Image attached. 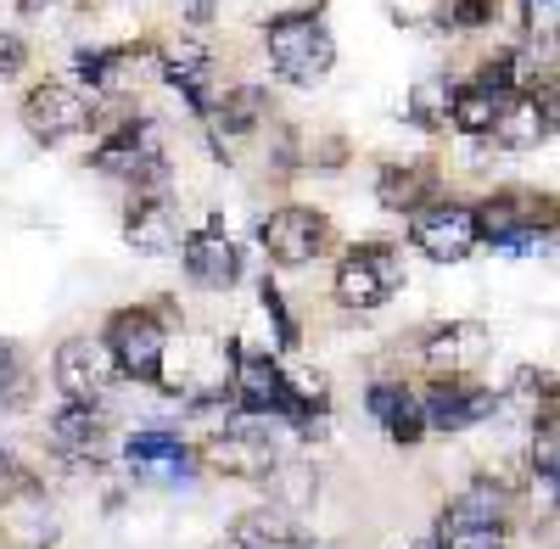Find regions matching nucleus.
Wrapping results in <instances>:
<instances>
[{"label": "nucleus", "mask_w": 560, "mask_h": 549, "mask_svg": "<svg viewBox=\"0 0 560 549\" xmlns=\"http://www.w3.org/2000/svg\"><path fill=\"white\" fill-rule=\"evenodd\" d=\"M168 337H174V308L168 303H158V308H147V303H135V308H118L113 319H107V353H113V364H118V376H129V382H163V353H168Z\"/></svg>", "instance_id": "nucleus-1"}, {"label": "nucleus", "mask_w": 560, "mask_h": 549, "mask_svg": "<svg viewBox=\"0 0 560 549\" xmlns=\"http://www.w3.org/2000/svg\"><path fill=\"white\" fill-rule=\"evenodd\" d=\"M179 17L191 23V28H208L219 17V0H179Z\"/></svg>", "instance_id": "nucleus-33"}, {"label": "nucleus", "mask_w": 560, "mask_h": 549, "mask_svg": "<svg viewBox=\"0 0 560 549\" xmlns=\"http://www.w3.org/2000/svg\"><path fill=\"white\" fill-rule=\"evenodd\" d=\"M230 549H303V527L292 522V511L264 505V511L236 516V527H230Z\"/></svg>", "instance_id": "nucleus-21"}, {"label": "nucleus", "mask_w": 560, "mask_h": 549, "mask_svg": "<svg viewBox=\"0 0 560 549\" xmlns=\"http://www.w3.org/2000/svg\"><path fill=\"white\" fill-rule=\"evenodd\" d=\"M197 460H202L208 471H219V477H236V482H269V477L280 471L275 443H269L264 432H253V427H224V432H213V437L197 448Z\"/></svg>", "instance_id": "nucleus-9"}, {"label": "nucleus", "mask_w": 560, "mask_h": 549, "mask_svg": "<svg viewBox=\"0 0 560 549\" xmlns=\"http://www.w3.org/2000/svg\"><path fill=\"white\" fill-rule=\"evenodd\" d=\"M23 488H28V477H18L12 460H7V448H0V505H7L12 493H23Z\"/></svg>", "instance_id": "nucleus-34"}, {"label": "nucleus", "mask_w": 560, "mask_h": 549, "mask_svg": "<svg viewBox=\"0 0 560 549\" xmlns=\"http://www.w3.org/2000/svg\"><path fill=\"white\" fill-rule=\"evenodd\" d=\"M488 331L477 326V319H459V326H438L427 331V342H420V364H427L432 376H477V364L488 359Z\"/></svg>", "instance_id": "nucleus-14"}, {"label": "nucleus", "mask_w": 560, "mask_h": 549, "mask_svg": "<svg viewBox=\"0 0 560 549\" xmlns=\"http://www.w3.org/2000/svg\"><path fill=\"white\" fill-rule=\"evenodd\" d=\"M269 68L287 84H319L337 68V39L314 12H287L269 23Z\"/></svg>", "instance_id": "nucleus-3"}, {"label": "nucleus", "mask_w": 560, "mask_h": 549, "mask_svg": "<svg viewBox=\"0 0 560 549\" xmlns=\"http://www.w3.org/2000/svg\"><path fill=\"white\" fill-rule=\"evenodd\" d=\"M208 51H202V45H185V51H174L168 62H163V79L179 90V96L185 102H191V113L197 118H208L213 113V90H208Z\"/></svg>", "instance_id": "nucleus-23"}, {"label": "nucleus", "mask_w": 560, "mask_h": 549, "mask_svg": "<svg viewBox=\"0 0 560 549\" xmlns=\"http://www.w3.org/2000/svg\"><path fill=\"white\" fill-rule=\"evenodd\" d=\"M409 242L420 258H432V264H459V258H471L482 247V231H477V213L471 202H427L420 213H409Z\"/></svg>", "instance_id": "nucleus-7"}, {"label": "nucleus", "mask_w": 560, "mask_h": 549, "mask_svg": "<svg viewBox=\"0 0 560 549\" xmlns=\"http://www.w3.org/2000/svg\"><path fill=\"white\" fill-rule=\"evenodd\" d=\"M34 398V376L23 364L18 342H0V404H28Z\"/></svg>", "instance_id": "nucleus-28"}, {"label": "nucleus", "mask_w": 560, "mask_h": 549, "mask_svg": "<svg viewBox=\"0 0 560 549\" xmlns=\"http://www.w3.org/2000/svg\"><path fill=\"white\" fill-rule=\"evenodd\" d=\"M179 264H185V274H191L197 287H208V292L236 287L242 253H236V242H230V231H224V219H219V213H208L202 231L179 242Z\"/></svg>", "instance_id": "nucleus-11"}, {"label": "nucleus", "mask_w": 560, "mask_h": 549, "mask_svg": "<svg viewBox=\"0 0 560 549\" xmlns=\"http://www.w3.org/2000/svg\"><path fill=\"white\" fill-rule=\"evenodd\" d=\"M364 404H370V416L382 421V432H387L393 443L415 448L420 437H427V416H420L415 387H404V382H376V387L364 393Z\"/></svg>", "instance_id": "nucleus-18"}, {"label": "nucleus", "mask_w": 560, "mask_h": 549, "mask_svg": "<svg viewBox=\"0 0 560 549\" xmlns=\"http://www.w3.org/2000/svg\"><path fill=\"white\" fill-rule=\"evenodd\" d=\"M258 247L280 269H303V264H314L337 247V231H331V219L314 213V208H275L258 224Z\"/></svg>", "instance_id": "nucleus-5"}, {"label": "nucleus", "mask_w": 560, "mask_h": 549, "mask_svg": "<svg viewBox=\"0 0 560 549\" xmlns=\"http://www.w3.org/2000/svg\"><path fill=\"white\" fill-rule=\"evenodd\" d=\"M23 57H28L23 39H18V34H0V79H12V73L23 68Z\"/></svg>", "instance_id": "nucleus-32"}, {"label": "nucleus", "mask_w": 560, "mask_h": 549, "mask_svg": "<svg viewBox=\"0 0 560 549\" xmlns=\"http://www.w3.org/2000/svg\"><path fill=\"white\" fill-rule=\"evenodd\" d=\"M124 460H129V471L135 477H147V482H185L197 466V454L185 448V437L179 432H135L129 443H124Z\"/></svg>", "instance_id": "nucleus-16"}, {"label": "nucleus", "mask_w": 560, "mask_h": 549, "mask_svg": "<svg viewBox=\"0 0 560 549\" xmlns=\"http://www.w3.org/2000/svg\"><path fill=\"white\" fill-rule=\"evenodd\" d=\"M208 118H213L224 135H253V129L269 118V90H264V84H236V90H224Z\"/></svg>", "instance_id": "nucleus-25"}, {"label": "nucleus", "mask_w": 560, "mask_h": 549, "mask_svg": "<svg viewBox=\"0 0 560 549\" xmlns=\"http://www.w3.org/2000/svg\"><path fill=\"white\" fill-rule=\"evenodd\" d=\"M448 107H454V84L448 73H432V79H420L409 90V118L420 129H448Z\"/></svg>", "instance_id": "nucleus-27"}, {"label": "nucleus", "mask_w": 560, "mask_h": 549, "mask_svg": "<svg viewBox=\"0 0 560 549\" xmlns=\"http://www.w3.org/2000/svg\"><path fill=\"white\" fill-rule=\"evenodd\" d=\"M51 443L68 454V460H90L102 466V448H107V421L96 404H62L51 416Z\"/></svg>", "instance_id": "nucleus-19"}, {"label": "nucleus", "mask_w": 560, "mask_h": 549, "mask_svg": "<svg viewBox=\"0 0 560 549\" xmlns=\"http://www.w3.org/2000/svg\"><path fill=\"white\" fill-rule=\"evenodd\" d=\"M404 281H409V269H404V247H393V242H359V247H348V253H342V264H337L331 297H337L342 308L370 314V308H382Z\"/></svg>", "instance_id": "nucleus-4"}, {"label": "nucleus", "mask_w": 560, "mask_h": 549, "mask_svg": "<svg viewBox=\"0 0 560 549\" xmlns=\"http://www.w3.org/2000/svg\"><path fill=\"white\" fill-rule=\"evenodd\" d=\"M409 549H443V544H438V538H415Z\"/></svg>", "instance_id": "nucleus-36"}, {"label": "nucleus", "mask_w": 560, "mask_h": 549, "mask_svg": "<svg viewBox=\"0 0 560 549\" xmlns=\"http://www.w3.org/2000/svg\"><path fill=\"white\" fill-rule=\"evenodd\" d=\"M0 544L7 549H45L51 544V511L34 499V488L12 493L7 505H0Z\"/></svg>", "instance_id": "nucleus-22"}, {"label": "nucleus", "mask_w": 560, "mask_h": 549, "mask_svg": "<svg viewBox=\"0 0 560 549\" xmlns=\"http://www.w3.org/2000/svg\"><path fill=\"white\" fill-rule=\"evenodd\" d=\"M499 17V0H454L448 7V28H488Z\"/></svg>", "instance_id": "nucleus-30"}, {"label": "nucleus", "mask_w": 560, "mask_h": 549, "mask_svg": "<svg viewBox=\"0 0 560 549\" xmlns=\"http://www.w3.org/2000/svg\"><path fill=\"white\" fill-rule=\"evenodd\" d=\"M499 102H504V96H488V90H477V84H454L448 124H454L459 135H488L493 118H499Z\"/></svg>", "instance_id": "nucleus-26"}, {"label": "nucleus", "mask_w": 560, "mask_h": 549, "mask_svg": "<svg viewBox=\"0 0 560 549\" xmlns=\"http://www.w3.org/2000/svg\"><path fill=\"white\" fill-rule=\"evenodd\" d=\"M432 538L443 549H504V538H510V493L493 488L488 477L465 482L443 505Z\"/></svg>", "instance_id": "nucleus-2"}, {"label": "nucleus", "mask_w": 560, "mask_h": 549, "mask_svg": "<svg viewBox=\"0 0 560 549\" xmlns=\"http://www.w3.org/2000/svg\"><path fill=\"white\" fill-rule=\"evenodd\" d=\"M415 398H420V416H427V432L482 427V421H493V409H499V393L488 382H477V376H432Z\"/></svg>", "instance_id": "nucleus-8"}, {"label": "nucleus", "mask_w": 560, "mask_h": 549, "mask_svg": "<svg viewBox=\"0 0 560 549\" xmlns=\"http://www.w3.org/2000/svg\"><path fill=\"white\" fill-rule=\"evenodd\" d=\"M555 17H560V0H522V23L533 39H555Z\"/></svg>", "instance_id": "nucleus-31"}, {"label": "nucleus", "mask_w": 560, "mask_h": 549, "mask_svg": "<svg viewBox=\"0 0 560 549\" xmlns=\"http://www.w3.org/2000/svg\"><path fill=\"white\" fill-rule=\"evenodd\" d=\"M23 12H45V7H57V0H18Z\"/></svg>", "instance_id": "nucleus-35"}, {"label": "nucleus", "mask_w": 560, "mask_h": 549, "mask_svg": "<svg viewBox=\"0 0 560 549\" xmlns=\"http://www.w3.org/2000/svg\"><path fill=\"white\" fill-rule=\"evenodd\" d=\"M477 213V231L488 247H499L504 236H522V231H555V202L549 191H493Z\"/></svg>", "instance_id": "nucleus-12"}, {"label": "nucleus", "mask_w": 560, "mask_h": 549, "mask_svg": "<svg viewBox=\"0 0 560 549\" xmlns=\"http://www.w3.org/2000/svg\"><path fill=\"white\" fill-rule=\"evenodd\" d=\"M96 118H102V107L90 102L79 84H68V79H45V84H34L23 96V124H28L34 141H45V147L73 141V135H84Z\"/></svg>", "instance_id": "nucleus-6"}, {"label": "nucleus", "mask_w": 560, "mask_h": 549, "mask_svg": "<svg viewBox=\"0 0 560 549\" xmlns=\"http://www.w3.org/2000/svg\"><path fill=\"white\" fill-rule=\"evenodd\" d=\"M258 303H264V314L275 319V337H280V348H298V319H292V308H287V297H280V287L275 281H264L258 287Z\"/></svg>", "instance_id": "nucleus-29"}, {"label": "nucleus", "mask_w": 560, "mask_h": 549, "mask_svg": "<svg viewBox=\"0 0 560 549\" xmlns=\"http://www.w3.org/2000/svg\"><path fill=\"white\" fill-rule=\"evenodd\" d=\"M140 62H152V45H113V51H79V79L96 84V90H113V96H124L129 84H140Z\"/></svg>", "instance_id": "nucleus-20"}, {"label": "nucleus", "mask_w": 560, "mask_h": 549, "mask_svg": "<svg viewBox=\"0 0 560 549\" xmlns=\"http://www.w3.org/2000/svg\"><path fill=\"white\" fill-rule=\"evenodd\" d=\"M124 242L140 253V258H168L179 253L185 231H179V213L168 197H129V213H124Z\"/></svg>", "instance_id": "nucleus-15"}, {"label": "nucleus", "mask_w": 560, "mask_h": 549, "mask_svg": "<svg viewBox=\"0 0 560 549\" xmlns=\"http://www.w3.org/2000/svg\"><path fill=\"white\" fill-rule=\"evenodd\" d=\"M432 197H438V179L427 168H382L376 179V202L387 213H420Z\"/></svg>", "instance_id": "nucleus-24"}, {"label": "nucleus", "mask_w": 560, "mask_h": 549, "mask_svg": "<svg viewBox=\"0 0 560 549\" xmlns=\"http://www.w3.org/2000/svg\"><path fill=\"white\" fill-rule=\"evenodd\" d=\"M488 135L504 152H538L555 135V90H538V96H504Z\"/></svg>", "instance_id": "nucleus-13"}, {"label": "nucleus", "mask_w": 560, "mask_h": 549, "mask_svg": "<svg viewBox=\"0 0 560 549\" xmlns=\"http://www.w3.org/2000/svg\"><path fill=\"white\" fill-rule=\"evenodd\" d=\"M152 157H163V152H158V129H152L147 118L118 124V129L107 135V141H102L96 152H90V163H96L102 174H113V179H135Z\"/></svg>", "instance_id": "nucleus-17"}, {"label": "nucleus", "mask_w": 560, "mask_h": 549, "mask_svg": "<svg viewBox=\"0 0 560 549\" xmlns=\"http://www.w3.org/2000/svg\"><path fill=\"white\" fill-rule=\"evenodd\" d=\"M113 382H118V364L102 337H68L57 348V387L68 404H102Z\"/></svg>", "instance_id": "nucleus-10"}]
</instances>
